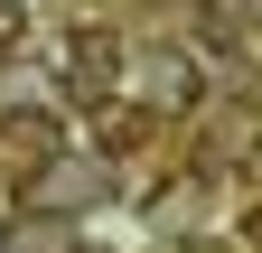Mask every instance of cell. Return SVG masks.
<instances>
[{
	"label": "cell",
	"mask_w": 262,
	"mask_h": 253,
	"mask_svg": "<svg viewBox=\"0 0 262 253\" xmlns=\"http://www.w3.org/2000/svg\"><path fill=\"white\" fill-rule=\"evenodd\" d=\"M150 94H159L169 113H187V103H196V66H187L178 47H169V56H150Z\"/></svg>",
	"instance_id": "6da1fadb"
},
{
	"label": "cell",
	"mask_w": 262,
	"mask_h": 253,
	"mask_svg": "<svg viewBox=\"0 0 262 253\" xmlns=\"http://www.w3.org/2000/svg\"><path fill=\"white\" fill-rule=\"evenodd\" d=\"M19 47V0H0V56Z\"/></svg>",
	"instance_id": "7a4b0ae2"
}]
</instances>
